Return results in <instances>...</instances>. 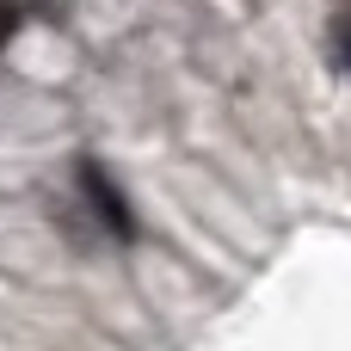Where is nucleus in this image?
Instances as JSON below:
<instances>
[{
	"instance_id": "1",
	"label": "nucleus",
	"mask_w": 351,
	"mask_h": 351,
	"mask_svg": "<svg viewBox=\"0 0 351 351\" xmlns=\"http://www.w3.org/2000/svg\"><path fill=\"white\" fill-rule=\"evenodd\" d=\"M74 179H80V197H86V210L99 216V228L117 234V241H130V234H136V216H130V197L111 185V173H105L99 160H80Z\"/></svg>"
},
{
	"instance_id": "2",
	"label": "nucleus",
	"mask_w": 351,
	"mask_h": 351,
	"mask_svg": "<svg viewBox=\"0 0 351 351\" xmlns=\"http://www.w3.org/2000/svg\"><path fill=\"white\" fill-rule=\"evenodd\" d=\"M12 31H19V0H0V49L12 43Z\"/></svg>"
},
{
	"instance_id": "3",
	"label": "nucleus",
	"mask_w": 351,
	"mask_h": 351,
	"mask_svg": "<svg viewBox=\"0 0 351 351\" xmlns=\"http://www.w3.org/2000/svg\"><path fill=\"white\" fill-rule=\"evenodd\" d=\"M339 49H346V68H351V19H339Z\"/></svg>"
}]
</instances>
